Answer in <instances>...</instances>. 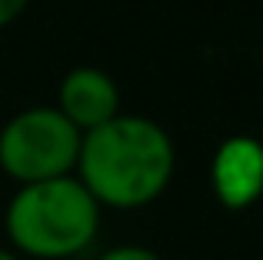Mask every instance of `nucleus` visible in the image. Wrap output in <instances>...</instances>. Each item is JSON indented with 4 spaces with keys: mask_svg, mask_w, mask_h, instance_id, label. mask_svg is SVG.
Listing matches in <instances>:
<instances>
[{
    "mask_svg": "<svg viewBox=\"0 0 263 260\" xmlns=\"http://www.w3.org/2000/svg\"><path fill=\"white\" fill-rule=\"evenodd\" d=\"M177 170L174 137L143 114H117L80 137L77 180L100 207L140 210L163 197Z\"/></svg>",
    "mask_w": 263,
    "mask_h": 260,
    "instance_id": "f257e3e1",
    "label": "nucleus"
},
{
    "mask_svg": "<svg viewBox=\"0 0 263 260\" xmlns=\"http://www.w3.org/2000/svg\"><path fill=\"white\" fill-rule=\"evenodd\" d=\"M100 210L77 174L20 183L4 210L7 247L30 260L80 257L100 234Z\"/></svg>",
    "mask_w": 263,
    "mask_h": 260,
    "instance_id": "f03ea898",
    "label": "nucleus"
},
{
    "mask_svg": "<svg viewBox=\"0 0 263 260\" xmlns=\"http://www.w3.org/2000/svg\"><path fill=\"white\" fill-rule=\"evenodd\" d=\"M80 137L57 107H24L0 127V170L17 187L67 177L77 170Z\"/></svg>",
    "mask_w": 263,
    "mask_h": 260,
    "instance_id": "7ed1b4c3",
    "label": "nucleus"
},
{
    "mask_svg": "<svg viewBox=\"0 0 263 260\" xmlns=\"http://www.w3.org/2000/svg\"><path fill=\"white\" fill-rule=\"evenodd\" d=\"M210 190L223 210H250L263 197V140L233 134L220 140L210 160Z\"/></svg>",
    "mask_w": 263,
    "mask_h": 260,
    "instance_id": "20e7f679",
    "label": "nucleus"
},
{
    "mask_svg": "<svg viewBox=\"0 0 263 260\" xmlns=\"http://www.w3.org/2000/svg\"><path fill=\"white\" fill-rule=\"evenodd\" d=\"M53 107H57L80 134H87V130L114 120L117 114H123L117 80L110 77L107 70L90 67V64L73 67V70L64 73V80H60V87H57V104Z\"/></svg>",
    "mask_w": 263,
    "mask_h": 260,
    "instance_id": "39448f33",
    "label": "nucleus"
},
{
    "mask_svg": "<svg viewBox=\"0 0 263 260\" xmlns=\"http://www.w3.org/2000/svg\"><path fill=\"white\" fill-rule=\"evenodd\" d=\"M97 260H160V254L140 244H120V247H107Z\"/></svg>",
    "mask_w": 263,
    "mask_h": 260,
    "instance_id": "423d86ee",
    "label": "nucleus"
},
{
    "mask_svg": "<svg viewBox=\"0 0 263 260\" xmlns=\"http://www.w3.org/2000/svg\"><path fill=\"white\" fill-rule=\"evenodd\" d=\"M30 0H0V30H7L10 24H17L20 17L27 13Z\"/></svg>",
    "mask_w": 263,
    "mask_h": 260,
    "instance_id": "0eeeda50",
    "label": "nucleus"
},
{
    "mask_svg": "<svg viewBox=\"0 0 263 260\" xmlns=\"http://www.w3.org/2000/svg\"><path fill=\"white\" fill-rule=\"evenodd\" d=\"M0 260H24V257H17L10 247H0Z\"/></svg>",
    "mask_w": 263,
    "mask_h": 260,
    "instance_id": "6e6552de",
    "label": "nucleus"
}]
</instances>
